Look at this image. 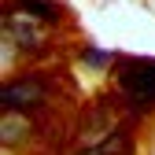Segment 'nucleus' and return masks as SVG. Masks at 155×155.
<instances>
[{
  "mask_svg": "<svg viewBox=\"0 0 155 155\" xmlns=\"http://www.w3.org/2000/svg\"><path fill=\"white\" fill-rule=\"evenodd\" d=\"M118 89L126 92L129 104L148 107L155 100V63L151 59H126L118 67Z\"/></svg>",
  "mask_w": 155,
  "mask_h": 155,
  "instance_id": "1",
  "label": "nucleus"
},
{
  "mask_svg": "<svg viewBox=\"0 0 155 155\" xmlns=\"http://www.w3.org/2000/svg\"><path fill=\"white\" fill-rule=\"evenodd\" d=\"M0 100H4V107H11V111H26V107H33V104H41V100H45V89L37 85L33 78H22V81L8 85Z\"/></svg>",
  "mask_w": 155,
  "mask_h": 155,
  "instance_id": "2",
  "label": "nucleus"
},
{
  "mask_svg": "<svg viewBox=\"0 0 155 155\" xmlns=\"http://www.w3.org/2000/svg\"><path fill=\"white\" fill-rule=\"evenodd\" d=\"M129 133H111V137L104 140V144H96L89 155H129Z\"/></svg>",
  "mask_w": 155,
  "mask_h": 155,
  "instance_id": "3",
  "label": "nucleus"
},
{
  "mask_svg": "<svg viewBox=\"0 0 155 155\" xmlns=\"http://www.w3.org/2000/svg\"><path fill=\"white\" fill-rule=\"evenodd\" d=\"M18 8H22V11H30V15L48 18V22H55V18H59V8H55V4H48V0H18Z\"/></svg>",
  "mask_w": 155,
  "mask_h": 155,
  "instance_id": "4",
  "label": "nucleus"
},
{
  "mask_svg": "<svg viewBox=\"0 0 155 155\" xmlns=\"http://www.w3.org/2000/svg\"><path fill=\"white\" fill-rule=\"evenodd\" d=\"M89 63H92V67H104V63H107V52H96V48H92V52H89Z\"/></svg>",
  "mask_w": 155,
  "mask_h": 155,
  "instance_id": "5",
  "label": "nucleus"
}]
</instances>
